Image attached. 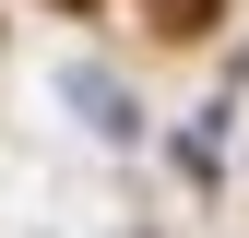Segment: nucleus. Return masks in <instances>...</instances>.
<instances>
[{
    "label": "nucleus",
    "mask_w": 249,
    "mask_h": 238,
    "mask_svg": "<svg viewBox=\"0 0 249 238\" xmlns=\"http://www.w3.org/2000/svg\"><path fill=\"white\" fill-rule=\"evenodd\" d=\"M59 12H95V0H59Z\"/></svg>",
    "instance_id": "2"
},
{
    "label": "nucleus",
    "mask_w": 249,
    "mask_h": 238,
    "mask_svg": "<svg viewBox=\"0 0 249 238\" xmlns=\"http://www.w3.org/2000/svg\"><path fill=\"white\" fill-rule=\"evenodd\" d=\"M142 12H154V36H202V24L226 12V0H142Z\"/></svg>",
    "instance_id": "1"
}]
</instances>
